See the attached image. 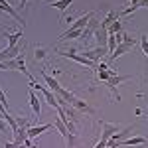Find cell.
<instances>
[{
    "label": "cell",
    "instance_id": "1",
    "mask_svg": "<svg viewBox=\"0 0 148 148\" xmlns=\"http://www.w3.org/2000/svg\"><path fill=\"white\" fill-rule=\"evenodd\" d=\"M30 87L42 93V95H44V99L47 101V105H49V107H53V109H57V107H59V105H57L56 95H53V91H51V89H47L46 85H40V83H38L36 79H32V81H30Z\"/></svg>",
    "mask_w": 148,
    "mask_h": 148
},
{
    "label": "cell",
    "instance_id": "2",
    "mask_svg": "<svg viewBox=\"0 0 148 148\" xmlns=\"http://www.w3.org/2000/svg\"><path fill=\"white\" fill-rule=\"evenodd\" d=\"M128 79H130V75H119V73H114V75H111L109 81L105 83V85L113 91V95H114V99H116V101H121V95H119V91H116V85H121L123 81H128Z\"/></svg>",
    "mask_w": 148,
    "mask_h": 148
},
{
    "label": "cell",
    "instance_id": "3",
    "mask_svg": "<svg viewBox=\"0 0 148 148\" xmlns=\"http://www.w3.org/2000/svg\"><path fill=\"white\" fill-rule=\"evenodd\" d=\"M56 126H57V130H59V134L65 138V146L73 148V144H75V134H73V132H69V128L63 125V121H61V119H57V121H56Z\"/></svg>",
    "mask_w": 148,
    "mask_h": 148
},
{
    "label": "cell",
    "instance_id": "4",
    "mask_svg": "<svg viewBox=\"0 0 148 148\" xmlns=\"http://www.w3.org/2000/svg\"><path fill=\"white\" fill-rule=\"evenodd\" d=\"M57 56L67 57V59H73V61H77V63L85 65V67H95V63H93L91 59H87L85 56H79V53H75V51H57Z\"/></svg>",
    "mask_w": 148,
    "mask_h": 148
},
{
    "label": "cell",
    "instance_id": "5",
    "mask_svg": "<svg viewBox=\"0 0 148 148\" xmlns=\"http://www.w3.org/2000/svg\"><path fill=\"white\" fill-rule=\"evenodd\" d=\"M20 53H22L20 46H6L4 49H0V61H10V59H16Z\"/></svg>",
    "mask_w": 148,
    "mask_h": 148
},
{
    "label": "cell",
    "instance_id": "6",
    "mask_svg": "<svg viewBox=\"0 0 148 148\" xmlns=\"http://www.w3.org/2000/svg\"><path fill=\"white\" fill-rule=\"evenodd\" d=\"M103 125V134H101V140L103 142H107L109 144V140L119 132V126L116 125H111V123H101Z\"/></svg>",
    "mask_w": 148,
    "mask_h": 148
},
{
    "label": "cell",
    "instance_id": "7",
    "mask_svg": "<svg viewBox=\"0 0 148 148\" xmlns=\"http://www.w3.org/2000/svg\"><path fill=\"white\" fill-rule=\"evenodd\" d=\"M99 26H101V22H97L95 18H91V20H89V24L85 26V30H83L81 40H85V42H87V40H91L93 36H95V32H97V28H99Z\"/></svg>",
    "mask_w": 148,
    "mask_h": 148
},
{
    "label": "cell",
    "instance_id": "8",
    "mask_svg": "<svg viewBox=\"0 0 148 148\" xmlns=\"http://www.w3.org/2000/svg\"><path fill=\"white\" fill-rule=\"evenodd\" d=\"M93 38H95V42H97V46H99V47H107V42H109V30L103 28V26H99Z\"/></svg>",
    "mask_w": 148,
    "mask_h": 148
},
{
    "label": "cell",
    "instance_id": "9",
    "mask_svg": "<svg viewBox=\"0 0 148 148\" xmlns=\"http://www.w3.org/2000/svg\"><path fill=\"white\" fill-rule=\"evenodd\" d=\"M93 16H95L93 12H87V14H83V16H79V18L75 20V22H73L71 26H69V30H85V26L89 24V20H91Z\"/></svg>",
    "mask_w": 148,
    "mask_h": 148
},
{
    "label": "cell",
    "instance_id": "10",
    "mask_svg": "<svg viewBox=\"0 0 148 148\" xmlns=\"http://www.w3.org/2000/svg\"><path fill=\"white\" fill-rule=\"evenodd\" d=\"M138 8H148V0H130V6H128V8H125V10L121 12L119 16H128V14L136 12Z\"/></svg>",
    "mask_w": 148,
    "mask_h": 148
},
{
    "label": "cell",
    "instance_id": "11",
    "mask_svg": "<svg viewBox=\"0 0 148 148\" xmlns=\"http://www.w3.org/2000/svg\"><path fill=\"white\" fill-rule=\"evenodd\" d=\"M105 53H109V51H107V47H99V46H97L95 49H87L83 56L87 57V59H91L93 63H97V61H99V59H101Z\"/></svg>",
    "mask_w": 148,
    "mask_h": 148
},
{
    "label": "cell",
    "instance_id": "12",
    "mask_svg": "<svg viewBox=\"0 0 148 148\" xmlns=\"http://www.w3.org/2000/svg\"><path fill=\"white\" fill-rule=\"evenodd\" d=\"M132 47H134L132 44H125V42H123V44H119V46H116V49H114L113 53L109 56V59H107V61H109V63H111V61H114L116 57H121V56H125L126 51H130Z\"/></svg>",
    "mask_w": 148,
    "mask_h": 148
},
{
    "label": "cell",
    "instance_id": "13",
    "mask_svg": "<svg viewBox=\"0 0 148 148\" xmlns=\"http://www.w3.org/2000/svg\"><path fill=\"white\" fill-rule=\"evenodd\" d=\"M0 10L6 12L8 16H12V18H14L16 22H22V18L18 16V12L14 10V6H10V2H8V0H0Z\"/></svg>",
    "mask_w": 148,
    "mask_h": 148
},
{
    "label": "cell",
    "instance_id": "14",
    "mask_svg": "<svg viewBox=\"0 0 148 148\" xmlns=\"http://www.w3.org/2000/svg\"><path fill=\"white\" fill-rule=\"evenodd\" d=\"M51 128V125H36V126H28V138L32 140V138H36L38 134H42V132H46V130H49Z\"/></svg>",
    "mask_w": 148,
    "mask_h": 148
},
{
    "label": "cell",
    "instance_id": "15",
    "mask_svg": "<svg viewBox=\"0 0 148 148\" xmlns=\"http://www.w3.org/2000/svg\"><path fill=\"white\" fill-rule=\"evenodd\" d=\"M28 101H30V107H32V113H34L36 116H40V113H42V107H40V99H38V95H36L34 91H30V95H28Z\"/></svg>",
    "mask_w": 148,
    "mask_h": 148
},
{
    "label": "cell",
    "instance_id": "16",
    "mask_svg": "<svg viewBox=\"0 0 148 148\" xmlns=\"http://www.w3.org/2000/svg\"><path fill=\"white\" fill-rule=\"evenodd\" d=\"M144 142H146L144 136H132V138H126V140H121L119 146H140V144H144Z\"/></svg>",
    "mask_w": 148,
    "mask_h": 148
},
{
    "label": "cell",
    "instance_id": "17",
    "mask_svg": "<svg viewBox=\"0 0 148 148\" xmlns=\"http://www.w3.org/2000/svg\"><path fill=\"white\" fill-rule=\"evenodd\" d=\"M26 140H28V128H24V126H22V128H18V130L14 132V142H16L18 146H22Z\"/></svg>",
    "mask_w": 148,
    "mask_h": 148
},
{
    "label": "cell",
    "instance_id": "18",
    "mask_svg": "<svg viewBox=\"0 0 148 148\" xmlns=\"http://www.w3.org/2000/svg\"><path fill=\"white\" fill-rule=\"evenodd\" d=\"M71 107H73L75 111H81V113H95L91 107H89V105H87L85 101H81V99H75V103H73Z\"/></svg>",
    "mask_w": 148,
    "mask_h": 148
},
{
    "label": "cell",
    "instance_id": "19",
    "mask_svg": "<svg viewBox=\"0 0 148 148\" xmlns=\"http://www.w3.org/2000/svg\"><path fill=\"white\" fill-rule=\"evenodd\" d=\"M83 36V30H67L59 36V40H75V38H81Z\"/></svg>",
    "mask_w": 148,
    "mask_h": 148
},
{
    "label": "cell",
    "instance_id": "20",
    "mask_svg": "<svg viewBox=\"0 0 148 148\" xmlns=\"http://www.w3.org/2000/svg\"><path fill=\"white\" fill-rule=\"evenodd\" d=\"M71 2H73V0H56V2H51L49 6H53V8L59 10V12H65L67 6H71Z\"/></svg>",
    "mask_w": 148,
    "mask_h": 148
},
{
    "label": "cell",
    "instance_id": "21",
    "mask_svg": "<svg viewBox=\"0 0 148 148\" xmlns=\"http://www.w3.org/2000/svg\"><path fill=\"white\" fill-rule=\"evenodd\" d=\"M114 20H119V14H116V12H109V14H107V16L103 18L101 26H103V28H107V30H109V26H111V24H113Z\"/></svg>",
    "mask_w": 148,
    "mask_h": 148
},
{
    "label": "cell",
    "instance_id": "22",
    "mask_svg": "<svg viewBox=\"0 0 148 148\" xmlns=\"http://www.w3.org/2000/svg\"><path fill=\"white\" fill-rule=\"evenodd\" d=\"M109 34H123V24H121V20H114L109 26Z\"/></svg>",
    "mask_w": 148,
    "mask_h": 148
},
{
    "label": "cell",
    "instance_id": "23",
    "mask_svg": "<svg viewBox=\"0 0 148 148\" xmlns=\"http://www.w3.org/2000/svg\"><path fill=\"white\" fill-rule=\"evenodd\" d=\"M8 38V46H18V40L22 38V30H18L16 34H10V36H6Z\"/></svg>",
    "mask_w": 148,
    "mask_h": 148
},
{
    "label": "cell",
    "instance_id": "24",
    "mask_svg": "<svg viewBox=\"0 0 148 148\" xmlns=\"http://www.w3.org/2000/svg\"><path fill=\"white\" fill-rule=\"evenodd\" d=\"M138 42H140V47H142V53L148 57V38H146V36H140Z\"/></svg>",
    "mask_w": 148,
    "mask_h": 148
},
{
    "label": "cell",
    "instance_id": "25",
    "mask_svg": "<svg viewBox=\"0 0 148 148\" xmlns=\"http://www.w3.org/2000/svg\"><path fill=\"white\" fill-rule=\"evenodd\" d=\"M0 132H4V134H6V132H12V128L8 126V123H6L2 116H0Z\"/></svg>",
    "mask_w": 148,
    "mask_h": 148
},
{
    "label": "cell",
    "instance_id": "26",
    "mask_svg": "<svg viewBox=\"0 0 148 148\" xmlns=\"http://www.w3.org/2000/svg\"><path fill=\"white\" fill-rule=\"evenodd\" d=\"M46 57V47H36V59H44Z\"/></svg>",
    "mask_w": 148,
    "mask_h": 148
},
{
    "label": "cell",
    "instance_id": "27",
    "mask_svg": "<svg viewBox=\"0 0 148 148\" xmlns=\"http://www.w3.org/2000/svg\"><path fill=\"white\" fill-rule=\"evenodd\" d=\"M0 105H2V107H6V109H8V99H6V93L2 91V89H0Z\"/></svg>",
    "mask_w": 148,
    "mask_h": 148
},
{
    "label": "cell",
    "instance_id": "28",
    "mask_svg": "<svg viewBox=\"0 0 148 148\" xmlns=\"http://www.w3.org/2000/svg\"><path fill=\"white\" fill-rule=\"evenodd\" d=\"M4 148H20V146H18V144L12 140V142H6V144H4Z\"/></svg>",
    "mask_w": 148,
    "mask_h": 148
},
{
    "label": "cell",
    "instance_id": "29",
    "mask_svg": "<svg viewBox=\"0 0 148 148\" xmlns=\"http://www.w3.org/2000/svg\"><path fill=\"white\" fill-rule=\"evenodd\" d=\"M95 148H107V142H103V140H99V142L95 144Z\"/></svg>",
    "mask_w": 148,
    "mask_h": 148
},
{
    "label": "cell",
    "instance_id": "30",
    "mask_svg": "<svg viewBox=\"0 0 148 148\" xmlns=\"http://www.w3.org/2000/svg\"><path fill=\"white\" fill-rule=\"evenodd\" d=\"M4 69H8V65H6L4 61H0V71H4Z\"/></svg>",
    "mask_w": 148,
    "mask_h": 148
}]
</instances>
